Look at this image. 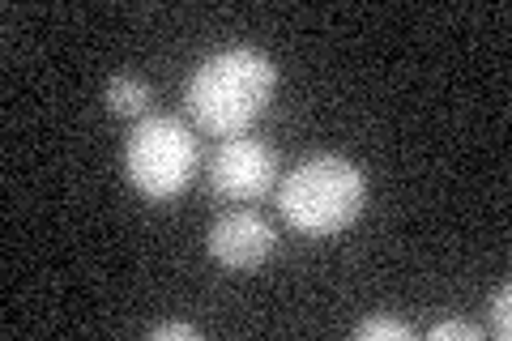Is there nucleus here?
<instances>
[{
  "label": "nucleus",
  "instance_id": "6e6552de",
  "mask_svg": "<svg viewBox=\"0 0 512 341\" xmlns=\"http://www.w3.org/2000/svg\"><path fill=\"white\" fill-rule=\"evenodd\" d=\"M491 324H495V337H512V286H500L491 295Z\"/></svg>",
  "mask_w": 512,
  "mask_h": 341
},
{
  "label": "nucleus",
  "instance_id": "9d476101",
  "mask_svg": "<svg viewBox=\"0 0 512 341\" xmlns=\"http://www.w3.org/2000/svg\"><path fill=\"white\" fill-rule=\"evenodd\" d=\"M154 341H197L201 329L197 324H188V320H171V324H158V329H150Z\"/></svg>",
  "mask_w": 512,
  "mask_h": 341
},
{
  "label": "nucleus",
  "instance_id": "f257e3e1",
  "mask_svg": "<svg viewBox=\"0 0 512 341\" xmlns=\"http://www.w3.org/2000/svg\"><path fill=\"white\" fill-rule=\"evenodd\" d=\"M278 64L256 47H222L192 69L184 107L210 137H244L274 103Z\"/></svg>",
  "mask_w": 512,
  "mask_h": 341
},
{
  "label": "nucleus",
  "instance_id": "39448f33",
  "mask_svg": "<svg viewBox=\"0 0 512 341\" xmlns=\"http://www.w3.org/2000/svg\"><path fill=\"white\" fill-rule=\"evenodd\" d=\"M278 248V235L256 209H231L210 222V235H205V252L210 261L222 269H235V273H248V269H261L269 256Z\"/></svg>",
  "mask_w": 512,
  "mask_h": 341
},
{
  "label": "nucleus",
  "instance_id": "423d86ee",
  "mask_svg": "<svg viewBox=\"0 0 512 341\" xmlns=\"http://www.w3.org/2000/svg\"><path fill=\"white\" fill-rule=\"evenodd\" d=\"M150 103H154V90L146 77L116 73L107 81V111H116V116H146Z\"/></svg>",
  "mask_w": 512,
  "mask_h": 341
},
{
  "label": "nucleus",
  "instance_id": "1a4fd4ad",
  "mask_svg": "<svg viewBox=\"0 0 512 341\" xmlns=\"http://www.w3.org/2000/svg\"><path fill=\"white\" fill-rule=\"evenodd\" d=\"M431 341H483V329L478 324H470V320H444V324H436V329L427 333Z\"/></svg>",
  "mask_w": 512,
  "mask_h": 341
},
{
  "label": "nucleus",
  "instance_id": "20e7f679",
  "mask_svg": "<svg viewBox=\"0 0 512 341\" xmlns=\"http://www.w3.org/2000/svg\"><path fill=\"white\" fill-rule=\"evenodd\" d=\"M205 175H210L214 197L231 201V205H252L278 184V150L261 137H248V133L227 137L214 150Z\"/></svg>",
  "mask_w": 512,
  "mask_h": 341
},
{
  "label": "nucleus",
  "instance_id": "f03ea898",
  "mask_svg": "<svg viewBox=\"0 0 512 341\" xmlns=\"http://www.w3.org/2000/svg\"><path fill=\"white\" fill-rule=\"evenodd\" d=\"M367 205V171L342 154L303 158L278 188V214L303 239H329L355 226Z\"/></svg>",
  "mask_w": 512,
  "mask_h": 341
},
{
  "label": "nucleus",
  "instance_id": "7ed1b4c3",
  "mask_svg": "<svg viewBox=\"0 0 512 341\" xmlns=\"http://www.w3.org/2000/svg\"><path fill=\"white\" fill-rule=\"evenodd\" d=\"M197 133L175 116H141L124 141V175L146 201H175L197 180Z\"/></svg>",
  "mask_w": 512,
  "mask_h": 341
},
{
  "label": "nucleus",
  "instance_id": "0eeeda50",
  "mask_svg": "<svg viewBox=\"0 0 512 341\" xmlns=\"http://www.w3.org/2000/svg\"><path fill=\"white\" fill-rule=\"evenodd\" d=\"M355 337L359 341H414V324L393 320V316H372L355 324Z\"/></svg>",
  "mask_w": 512,
  "mask_h": 341
}]
</instances>
